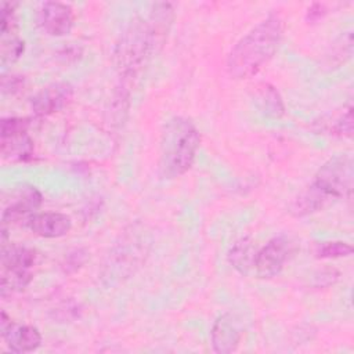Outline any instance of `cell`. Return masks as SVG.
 Returning a JSON list of instances; mask_svg holds the SVG:
<instances>
[{"mask_svg":"<svg viewBox=\"0 0 354 354\" xmlns=\"http://www.w3.org/2000/svg\"><path fill=\"white\" fill-rule=\"evenodd\" d=\"M283 35L282 19L271 14L231 48L227 57V71L232 79H248L257 75L261 68L274 57Z\"/></svg>","mask_w":354,"mask_h":354,"instance_id":"6da1fadb","label":"cell"},{"mask_svg":"<svg viewBox=\"0 0 354 354\" xmlns=\"http://www.w3.org/2000/svg\"><path fill=\"white\" fill-rule=\"evenodd\" d=\"M201 145V133L185 116L170 118L162 129L158 173L163 180L185 174L194 165Z\"/></svg>","mask_w":354,"mask_h":354,"instance_id":"7a4b0ae2","label":"cell"},{"mask_svg":"<svg viewBox=\"0 0 354 354\" xmlns=\"http://www.w3.org/2000/svg\"><path fill=\"white\" fill-rule=\"evenodd\" d=\"M36 250L21 243H3L1 249V297L22 290L32 281V268L36 264Z\"/></svg>","mask_w":354,"mask_h":354,"instance_id":"3957f363","label":"cell"},{"mask_svg":"<svg viewBox=\"0 0 354 354\" xmlns=\"http://www.w3.org/2000/svg\"><path fill=\"white\" fill-rule=\"evenodd\" d=\"M353 158L342 153L328 159L317 171L311 183L330 203L353 192Z\"/></svg>","mask_w":354,"mask_h":354,"instance_id":"277c9868","label":"cell"},{"mask_svg":"<svg viewBox=\"0 0 354 354\" xmlns=\"http://www.w3.org/2000/svg\"><path fill=\"white\" fill-rule=\"evenodd\" d=\"M29 120L4 118L0 127V151L4 159L25 162L33 155V140L29 133Z\"/></svg>","mask_w":354,"mask_h":354,"instance_id":"5b68a950","label":"cell"},{"mask_svg":"<svg viewBox=\"0 0 354 354\" xmlns=\"http://www.w3.org/2000/svg\"><path fill=\"white\" fill-rule=\"evenodd\" d=\"M295 252V242L288 235L271 238L254 256L253 272L259 278H272L278 275Z\"/></svg>","mask_w":354,"mask_h":354,"instance_id":"8992f818","label":"cell"},{"mask_svg":"<svg viewBox=\"0 0 354 354\" xmlns=\"http://www.w3.org/2000/svg\"><path fill=\"white\" fill-rule=\"evenodd\" d=\"M39 28L55 37L68 35L75 25V14L69 4L61 1H46L36 12Z\"/></svg>","mask_w":354,"mask_h":354,"instance_id":"52a82bcc","label":"cell"},{"mask_svg":"<svg viewBox=\"0 0 354 354\" xmlns=\"http://www.w3.org/2000/svg\"><path fill=\"white\" fill-rule=\"evenodd\" d=\"M0 332L3 340L12 353H30L37 350L41 344V335L36 326L15 324L6 311H1Z\"/></svg>","mask_w":354,"mask_h":354,"instance_id":"ba28073f","label":"cell"},{"mask_svg":"<svg viewBox=\"0 0 354 354\" xmlns=\"http://www.w3.org/2000/svg\"><path fill=\"white\" fill-rule=\"evenodd\" d=\"M242 326L239 319L231 314L225 313L220 315L210 332V340L213 350L220 354H228L238 348L242 339Z\"/></svg>","mask_w":354,"mask_h":354,"instance_id":"9c48e42d","label":"cell"},{"mask_svg":"<svg viewBox=\"0 0 354 354\" xmlns=\"http://www.w3.org/2000/svg\"><path fill=\"white\" fill-rule=\"evenodd\" d=\"M73 90L68 83H51L32 98V111L37 116H48L62 109L72 98Z\"/></svg>","mask_w":354,"mask_h":354,"instance_id":"30bf717a","label":"cell"},{"mask_svg":"<svg viewBox=\"0 0 354 354\" xmlns=\"http://www.w3.org/2000/svg\"><path fill=\"white\" fill-rule=\"evenodd\" d=\"M25 225L37 236L61 238L72 228V220L68 214L59 212H41L32 214Z\"/></svg>","mask_w":354,"mask_h":354,"instance_id":"8fae6325","label":"cell"},{"mask_svg":"<svg viewBox=\"0 0 354 354\" xmlns=\"http://www.w3.org/2000/svg\"><path fill=\"white\" fill-rule=\"evenodd\" d=\"M41 202H43V195L36 187L21 188L15 196V201H12L3 210V214H1L3 225L8 223H17L21 220L26 223V220L36 213Z\"/></svg>","mask_w":354,"mask_h":354,"instance_id":"7c38bea8","label":"cell"},{"mask_svg":"<svg viewBox=\"0 0 354 354\" xmlns=\"http://www.w3.org/2000/svg\"><path fill=\"white\" fill-rule=\"evenodd\" d=\"M330 202L315 187L310 184L290 202L289 212L295 217H304L322 210Z\"/></svg>","mask_w":354,"mask_h":354,"instance_id":"4fadbf2b","label":"cell"},{"mask_svg":"<svg viewBox=\"0 0 354 354\" xmlns=\"http://www.w3.org/2000/svg\"><path fill=\"white\" fill-rule=\"evenodd\" d=\"M256 252L257 249L254 248L252 239L241 238L231 246L228 252V261L238 272L248 275L253 271Z\"/></svg>","mask_w":354,"mask_h":354,"instance_id":"5bb4252c","label":"cell"},{"mask_svg":"<svg viewBox=\"0 0 354 354\" xmlns=\"http://www.w3.org/2000/svg\"><path fill=\"white\" fill-rule=\"evenodd\" d=\"M253 98L257 102L259 108L268 116L279 118L285 112V105L278 90L268 83L257 84Z\"/></svg>","mask_w":354,"mask_h":354,"instance_id":"9a60e30c","label":"cell"},{"mask_svg":"<svg viewBox=\"0 0 354 354\" xmlns=\"http://www.w3.org/2000/svg\"><path fill=\"white\" fill-rule=\"evenodd\" d=\"M315 257L318 259H339L348 257L353 253V246L343 241L322 242L315 246Z\"/></svg>","mask_w":354,"mask_h":354,"instance_id":"2e32d148","label":"cell"},{"mask_svg":"<svg viewBox=\"0 0 354 354\" xmlns=\"http://www.w3.org/2000/svg\"><path fill=\"white\" fill-rule=\"evenodd\" d=\"M24 50H25L24 40L17 37L15 35L8 36V37H3V41H1V61H3V64L17 61L24 54Z\"/></svg>","mask_w":354,"mask_h":354,"instance_id":"e0dca14e","label":"cell"},{"mask_svg":"<svg viewBox=\"0 0 354 354\" xmlns=\"http://www.w3.org/2000/svg\"><path fill=\"white\" fill-rule=\"evenodd\" d=\"M1 18V36L8 37L14 36V32L17 30V18H15V4L14 3H1L0 7Z\"/></svg>","mask_w":354,"mask_h":354,"instance_id":"ac0fdd59","label":"cell"},{"mask_svg":"<svg viewBox=\"0 0 354 354\" xmlns=\"http://www.w3.org/2000/svg\"><path fill=\"white\" fill-rule=\"evenodd\" d=\"M329 131L340 137H350L353 134V108L351 106H348L346 113H343L340 118L335 120Z\"/></svg>","mask_w":354,"mask_h":354,"instance_id":"d6986e66","label":"cell"},{"mask_svg":"<svg viewBox=\"0 0 354 354\" xmlns=\"http://www.w3.org/2000/svg\"><path fill=\"white\" fill-rule=\"evenodd\" d=\"M87 260V253L84 249H75L65 256L62 268L65 272H75L79 270Z\"/></svg>","mask_w":354,"mask_h":354,"instance_id":"ffe728a7","label":"cell"},{"mask_svg":"<svg viewBox=\"0 0 354 354\" xmlns=\"http://www.w3.org/2000/svg\"><path fill=\"white\" fill-rule=\"evenodd\" d=\"M24 86V79H21V76H10V79L7 76H3L1 79V88L4 93H17L18 90H21V87Z\"/></svg>","mask_w":354,"mask_h":354,"instance_id":"44dd1931","label":"cell"},{"mask_svg":"<svg viewBox=\"0 0 354 354\" xmlns=\"http://www.w3.org/2000/svg\"><path fill=\"white\" fill-rule=\"evenodd\" d=\"M328 12L325 4L322 3H314L311 4L308 8H307V12H306V19L308 22H317L319 21L321 18L325 17V14Z\"/></svg>","mask_w":354,"mask_h":354,"instance_id":"7402d4cb","label":"cell"}]
</instances>
